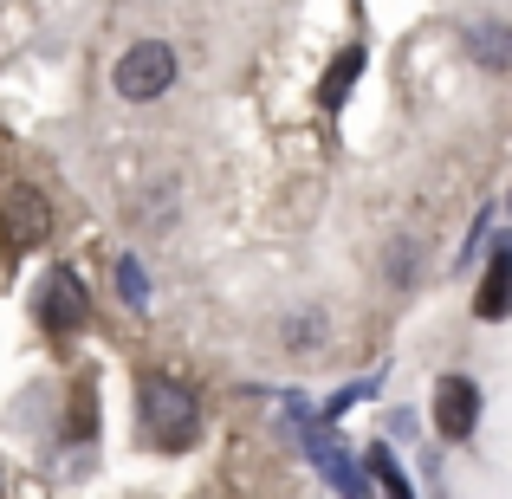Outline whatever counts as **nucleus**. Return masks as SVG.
I'll list each match as a JSON object with an SVG mask.
<instances>
[{"label": "nucleus", "instance_id": "1", "mask_svg": "<svg viewBox=\"0 0 512 499\" xmlns=\"http://www.w3.org/2000/svg\"><path fill=\"white\" fill-rule=\"evenodd\" d=\"M143 428H150V441H163V448H188V441L201 435L195 389L175 383V376H143Z\"/></svg>", "mask_w": 512, "mask_h": 499}, {"label": "nucleus", "instance_id": "2", "mask_svg": "<svg viewBox=\"0 0 512 499\" xmlns=\"http://www.w3.org/2000/svg\"><path fill=\"white\" fill-rule=\"evenodd\" d=\"M111 85H117V98H130V104L163 98V91L175 85V52L163 46V39H137V46H130L124 59H117Z\"/></svg>", "mask_w": 512, "mask_h": 499}, {"label": "nucleus", "instance_id": "3", "mask_svg": "<svg viewBox=\"0 0 512 499\" xmlns=\"http://www.w3.org/2000/svg\"><path fill=\"white\" fill-rule=\"evenodd\" d=\"M480 428V389L474 376H441L435 383V435L441 441H467Z\"/></svg>", "mask_w": 512, "mask_h": 499}, {"label": "nucleus", "instance_id": "4", "mask_svg": "<svg viewBox=\"0 0 512 499\" xmlns=\"http://www.w3.org/2000/svg\"><path fill=\"white\" fill-rule=\"evenodd\" d=\"M46 234H52V201L39 188H13L7 195V260L33 253Z\"/></svg>", "mask_w": 512, "mask_h": 499}, {"label": "nucleus", "instance_id": "5", "mask_svg": "<svg viewBox=\"0 0 512 499\" xmlns=\"http://www.w3.org/2000/svg\"><path fill=\"white\" fill-rule=\"evenodd\" d=\"M85 318H91L85 279H78L72 266H59V273L46 279V292H39V325H46V331H78Z\"/></svg>", "mask_w": 512, "mask_h": 499}, {"label": "nucleus", "instance_id": "6", "mask_svg": "<svg viewBox=\"0 0 512 499\" xmlns=\"http://www.w3.org/2000/svg\"><path fill=\"white\" fill-rule=\"evenodd\" d=\"M467 52H474L487 72H512V20H480V26H467Z\"/></svg>", "mask_w": 512, "mask_h": 499}, {"label": "nucleus", "instance_id": "7", "mask_svg": "<svg viewBox=\"0 0 512 499\" xmlns=\"http://www.w3.org/2000/svg\"><path fill=\"white\" fill-rule=\"evenodd\" d=\"M506 312H512V240L493 253L487 286H480V318H506Z\"/></svg>", "mask_w": 512, "mask_h": 499}, {"label": "nucleus", "instance_id": "8", "mask_svg": "<svg viewBox=\"0 0 512 499\" xmlns=\"http://www.w3.org/2000/svg\"><path fill=\"white\" fill-rule=\"evenodd\" d=\"M312 461H318V467L331 474V487H338L344 499H370V487H363V480L350 474V461L338 454V441H331V435H312Z\"/></svg>", "mask_w": 512, "mask_h": 499}, {"label": "nucleus", "instance_id": "9", "mask_svg": "<svg viewBox=\"0 0 512 499\" xmlns=\"http://www.w3.org/2000/svg\"><path fill=\"white\" fill-rule=\"evenodd\" d=\"M357 72H363V46H344L338 65L325 72V91H318V104H325V111H338V104L350 98V85H357Z\"/></svg>", "mask_w": 512, "mask_h": 499}, {"label": "nucleus", "instance_id": "10", "mask_svg": "<svg viewBox=\"0 0 512 499\" xmlns=\"http://www.w3.org/2000/svg\"><path fill=\"white\" fill-rule=\"evenodd\" d=\"M370 467H376V480H383V493H389V499H415V493H409V480H402V467L389 461V448H370Z\"/></svg>", "mask_w": 512, "mask_h": 499}, {"label": "nucleus", "instance_id": "11", "mask_svg": "<svg viewBox=\"0 0 512 499\" xmlns=\"http://www.w3.org/2000/svg\"><path fill=\"white\" fill-rule=\"evenodd\" d=\"M117 279H124V299H130V305L150 299V286H143V266H137V260H117Z\"/></svg>", "mask_w": 512, "mask_h": 499}]
</instances>
